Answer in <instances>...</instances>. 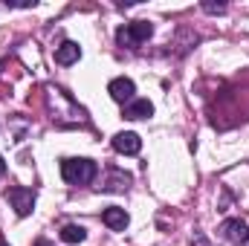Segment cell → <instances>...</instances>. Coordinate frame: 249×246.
<instances>
[{
    "mask_svg": "<svg viewBox=\"0 0 249 246\" xmlns=\"http://www.w3.org/2000/svg\"><path fill=\"white\" fill-rule=\"evenodd\" d=\"M96 174H99V168H96L93 159H75V157H70V159L61 162V177H64V183H70V185H87Z\"/></svg>",
    "mask_w": 249,
    "mask_h": 246,
    "instance_id": "1",
    "label": "cell"
},
{
    "mask_svg": "<svg viewBox=\"0 0 249 246\" xmlns=\"http://www.w3.org/2000/svg\"><path fill=\"white\" fill-rule=\"evenodd\" d=\"M151 35H154V26H151L148 20H133V23H124L122 29L116 32V41H119L122 47L136 50V47H139V44H145Z\"/></svg>",
    "mask_w": 249,
    "mask_h": 246,
    "instance_id": "2",
    "label": "cell"
},
{
    "mask_svg": "<svg viewBox=\"0 0 249 246\" xmlns=\"http://www.w3.org/2000/svg\"><path fill=\"white\" fill-rule=\"evenodd\" d=\"M6 197H9L12 209L18 211V217L32 214V209H35V191H32V188H20V185H15V188H9Z\"/></svg>",
    "mask_w": 249,
    "mask_h": 246,
    "instance_id": "3",
    "label": "cell"
},
{
    "mask_svg": "<svg viewBox=\"0 0 249 246\" xmlns=\"http://www.w3.org/2000/svg\"><path fill=\"white\" fill-rule=\"evenodd\" d=\"M107 93H110V99L113 102H119V105H127V102H133V93H136V84L130 81V78H113L110 84H107Z\"/></svg>",
    "mask_w": 249,
    "mask_h": 246,
    "instance_id": "4",
    "label": "cell"
},
{
    "mask_svg": "<svg viewBox=\"0 0 249 246\" xmlns=\"http://www.w3.org/2000/svg\"><path fill=\"white\" fill-rule=\"evenodd\" d=\"M220 235H223L229 244H249V226L244 220H223Z\"/></svg>",
    "mask_w": 249,
    "mask_h": 246,
    "instance_id": "5",
    "label": "cell"
},
{
    "mask_svg": "<svg viewBox=\"0 0 249 246\" xmlns=\"http://www.w3.org/2000/svg\"><path fill=\"white\" fill-rule=\"evenodd\" d=\"M139 148H142V139H139L136 133H130V130H124V133H116V136H113V151H116V154H127V157H133V154H139Z\"/></svg>",
    "mask_w": 249,
    "mask_h": 246,
    "instance_id": "6",
    "label": "cell"
},
{
    "mask_svg": "<svg viewBox=\"0 0 249 246\" xmlns=\"http://www.w3.org/2000/svg\"><path fill=\"white\" fill-rule=\"evenodd\" d=\"M154 113V105L148 99H133L124 105V119H148Z\"/></svg>",
    "mask_w": 249,
    "mask_h": 246,
    "instance_id": "7",
    "label": "cell"
},
{
    "mask_svg": "<svg viewBox=\"0 0 249 246\" xmlns=\"http://www.w3.org/2000/svg\"><path fill=\"white\" fill-rule=\"evenodd\" d=\"M102 220H105V226H107V229L122 232L124 226H127V211H124V209H119V206H110V209H105Z\"/></svg>",
    "mask_w": 249,
    "mask_h": 246,
    "instance_id": "8",
    "label": "cell"
},
{
    "mask_svg": "<svg viewBox=\"0 0 249 246\" xmlns=\"http://www.w3.org/2000/svg\"><path fill=\"white\" fill-rule=\"evenodd\" d=\"M78 58H81V47H78L75 41H64L61 47L55 50V61L64 64V67H67V64H75Z\"/></svg>",
    "mask_w": 249,
    "mask_h": 246,
    "instance_id": "9",
    "label": "cell"
},
{
    "mask_svg": "<svg viewBox=\"0 0 249 246\" xmlns=\"http://www.w3.org/2000/svg\"><path fill=\"white\" fill-rule=\"evenodd\" d=\"M87 238V229L84 226H75V223H67L61 229V241L64 244H81Z\"/></svg>",
    "mask_w": 249,
    "mask_h": 246,
    "instance_id": "10",
    "label": "cell"
},
{
    "mask_svg": "<svg viewBox=\"0 0 249 246\" xmlns=\"http://www.w3.org/2000/svg\"><path fill=\"white\" fill-rule=\"evenodd\" d=\"M124 183H130V177H127V174H119V171H116V174H113V180H110V183L105 185V188H107V191H122Z\"/></svg>",
    "mask_w": 249,
    "mask_h": 246,
    "instance_id": "11",
    "label": "cell"
},
{
    "mask_svg": "<svg viewBox=\"0 0 249 246\" xmlns=\"http://www.w3.org/2000/svg\"><path fill=\"white\" fill-rule=\"evenodd\" d=\"M203 9H206V12H212V15H220V12H226V6H223V3H217V6H214V3H203Z\"/></svg>",
    "mask_w": 249,
    "mask_h": 246,
    "instance_id": "12",
    "label": "cell"
},
{
    "mask_svg": "<svg viewBox=\"0 0 249 246\" xmlns=\"http://www.w3.org/2000/svg\"><path fill=\"white\" fill-rule=\"evenodd\" d=\"M6 174V162H3V157H0V177Z\"/></svg>",
    "mask_w": 249,
    "mask_h": 246,
    "instance_id": "13",
    "label": "cell"
},
{
    "mask_svg": "<svg viewBox=\"0 0 249 246\" xmlns=\"http://www.w3.org/2000/svg\"><path fill=\"white\" fill-rule=\"evenodd\" d=\"M35 246H53V244H50V241H38Z\"/></svg>",
    "mask_w": 249,
    "mask_h": 246,
    "instance_id": "14",
    "label": "cell"
},
{
    "mask_svg": "<svg viewBox=\"0 0 249 246\" xmlns=\"http://www.w3.org/2000/svg\"><path fill=\"white\" fill-rule=\"evenodd\" d=\"M0 246H9V244H6V241H3V238H0Z\"/></svg>",
    "mask_w": 249,
    "mask_h": 246,
    "instance_id": "15",
    "label": "cell"
},
{
    "mask_svg": "<svg viewBox=\"0 0 249 246\" xmlns=\"http://www.w3.org/2000/svg\"><path fill=\"white\" fill-rule=\"evenodd\" d=\"M247 246H249V244H247Z\"/></svg>",
    "mask_w": 249,
    "mask_h": 246,
    "instance_id": "16",
    "label": "cell"
}]
</instances>
